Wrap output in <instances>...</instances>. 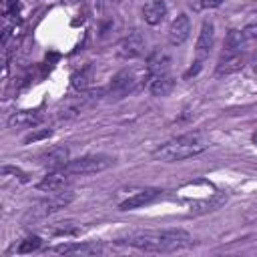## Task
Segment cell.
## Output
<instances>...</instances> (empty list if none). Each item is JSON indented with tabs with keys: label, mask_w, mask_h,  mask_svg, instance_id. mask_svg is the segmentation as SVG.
I'll use <instances>...</instances> for the list:
<instances>
[{
	"label": "cell",
	"mask_w": 257,
	"mask_h": 257,
	"mask_svg": "<svg viewBox=\"0 0 257 257\" xmlns=\"http://www.w3.org/2000/svg\"><path fill=\"white\" fill-rule=\"evenodd\" d=\"M207 147H209V141L201 133H185V135H179V137L159 145L155 149L153 157L159 161H165V163H177V161L197 157Z\"/></svg>",
	"instance_id": "1"
},
{
	"label": "cell",
	"mask_w": 257,
	"mask_h": 257,
	"mask_svg": "<svg viewBox=\"0 0 257 257\" xmlns=\"http://www.w3.org/2000/svg\"><path fill=\"white\" fill-rule=\"evenodd\" d=\"M213 44H215V24L211 18H205L203 24H201V32H199V38H197V44H195V66H191L187 72H185V78L189 76H195L203 62L209 58L211 50H213Z\"/></svg>",
	"instance_id": "2"
},
{
	"label": "cell",
	"mask_w": 257,
	"mask_h": 257,
	"mask_svg": "<svg viewBox=\"0 0 257 257\" xmlns=\"http://www.w3.org/2000/svg\"><path fill=\"white\" fill-rule=\"evenodd\" d=\"M114 165V159L108 155H84L80 159L68 161V165L64 167L66 173L74 175V177H84V175H94L100 171H106L108 167Z\"/></svg>",
	"instance_id": "3"
},
{
	"label": "cell",
	"mask_w": 257,
	"mask_h": 257,
	"mask_svg": "<svg viewBox=\"0 0 257 257\" xmlns=\"http://www.w3.org/2000/svg\"><path fill=\"white\" fill-rule=\"evenodd\" d=\"M120 245H128L141 251H153V253H163V239L161 231H131L122 237L116 239Z\"/></svg>",
	"instance_id": "4"
},
{
	"label": "cell",
	"mask_w": 257,
	"mask_h": 257,
	"mask_svg": "<svg viewBox=\"0 0 257 257\" xmlns=\"http://www.w3.org/2000/svg\"><path fill=\"white\" fill-rule=\"evenodd\" d=\"M72 199H74V193L68 191V189L54 191V193H50L46 199H42V201L36 203V207L32 209V217H46V215H52V213L64 209Z\"/></svg>",
	"instance_id": "5"
},
{
	"label": "cell",
	"mask_w": 257,
	"mask_h": 257,
	"mask_svg": "<svg viewBox=\"0 0 257 257\" xmlns=\"http://www.w3.org/2000/svg\"><path fill=\"white\" fill-rule=\"evenodd\" d=\"M135 86H137V78H135L133 70L124 68V70H120V72H116L112 76V80H110V84L106 88V96L110 100H120V98L128 96V92H133Z\"/></svg>",
	"instance_id": "6"
},
{
	"label": "cell",
	"mask_w": 257,
	"mask_h": 257,
	"mask_svg": "<svg viewBox=\"0 0 257 257\" xmlns=\"http://www.w3.org/2000/svg\"><path fill=\"white\" fill-rule=\"evenodd\" d=\"M145 52V36L141 32H131L126 34L118 44H116V56L124 58V60H133L139 58Z\"/></svg>",
	"instance_id": "7"
},
{
	"label": "cell",
	"mask_w": 257,
	"mask_h": 257,
	"mask_svg": "<svg viewBox=\"0 0 257 257\" xmlns=\"http://www.w3.org/2000/svg\"><path fill=\"white\" fill-rule=\"evenodd\" d=\"M68 157H70L68 147L58 145V147H50V149L42 151L38 155V163L42 167H46L48 171H56V169H64L68 165V161H70Z\"/></svg>",
	"instance_id": "8"
},
{
	"label": "cell",
	"mask_w": 257,
	"mask_h": 257,
	"mask_svg": "<svg viewBox=\"0 0 257 257\" xmlns=\"http://www.w3.org/2000/svg\"><path fill=\"white\" fill-rule=\"evenodd\" d=\"M161 239H163V253L187 249L193 245V237L185 229H163Z\"/></svg>",
	"instance_id": "9"
},
{
	"label": "cell",
	"mask_w": 257,
	"mask_h": 257,
	"mask_svg": "<svg viewBox=\"0 0 257 257\" xmlns=\"http://www.w3.org/2000/svg\"><path fill=\"white\" fill-rule=\"evenodd\" d=\"M189 34H191V20H189L187 14H179V16L171 22L169 32H167V38H169V42H171L173 46H181L183 42H187Z\"/></svg>",
	"instance_id": "10"
},
{
	"label": "cell",
	"mask_w": 257,
	"mask_h": 257,
	"mask_svg": "<svg viewBox=\"0 0 257 257\" xmlns=\"http://www.w3.org/2000/svg\"><path fill=\"white\" fill-rule=\"evenodd\" d=\"M159 195H161V191H159V189H153V187H149V189H141V191H137V193L128 195L124 201H120V203H118V209H120V211H131V209L145 207V205L153 203Z\"/></svg>",
	"instance_id": "11"
},
{
	"label": "cell",
	"mask_w": 257,
	"mask_h": 257,
	"mask_svg": "<svg viewBox=\"0 0 257 257\" xmlns=\"http://www.w3.org/2000/svg\"><path fill=\"white\" fill-rule=\"evenodd\" d=\"M163 72H171V54L163 48H157L147 58V76H155Z\"/></svg>",
	"instance_id": "12"
},
{
	"label": "cell",
	"mask_w": 257,
	"mask_h": 257,
	"mask_svg": "<svg viewBox=\"0 0 257 257\" xmlns=\"http://www.w3.org/2000/svg\"><path fill=\"white\" fill-rule=\"evenodd\" d=\"M68 177L70 173H66V169H56L50 171L48 175L42 177V181L36 185V189L44 191V193H54V191H62L68 185Z\"/></svg>",
	"instance_id": "13"
},
{
	"label": "cell",
	"mask_w": 257,
	"mask_h": 257,
	"mask_svg": "<svg viewBox=\"0 0 257 257\" xmlns=\"http://www.w3.org/2000/svg\"><path fill=\"white\" fill-rule=\"evenodd\" d=\"M243 68V58H241V52H233V50H223L221 58H219V64L215 68V74L217 76H223V74H231V72H237Z\"/></svg>",
	"instance_id": "14"
},
{
	"label": "cell",
	"mask_w": 257,
	"mask_h": 257,
	"mask_svg": "<svg viewBox=\"0 0 257 257\" xmlns=\"http://www.w3.org/2000/svg\"><path fill=\"white\" fill-rule=\"evenodd\" d=\"M147 86L151 90V94L155 96H169L173 86H175V80H173V74L171 72H163V74H155V76H147Z\"/></svg>",
	"instance_id": "15"
},
{
	"label": "cell",
	"mask_w": 257,
	"mask_h": 257,
	"mask_svg": "<svg viewBox=\"0 0 257 257\" xmlns=\"http://www.w3.org/2000/svg\"><path fill=\"white\" fill-rule=\"evenodd\" d=\"M52 251L60 255H96L102 251V247L86 241V243H62V245L52 247Z\"/></svg>",
	"instance_id": "16"
},
{
	"label": "cell",
	"mask_w": 257,
	"mask_h": 257,
	"mask_svg": "<svg viewBox=\"0 0 257 257\" xmlns=\"http://www.w3.org/2000/svg\"><path fill=\"white\" fill-rule=\"evenodd\" d=\"M167 16V4L163 0H149L145 6H143V18L147 24L151 26H157L165 20Z\"/></svg>",
	"instance_id": "17"
},
{
	"label": "cell",
	"mask_w": 257,
	"mask_h": 257,
	"mask_svg": "<svg viewBox=\"0 0 257 257\" xmlns=\"http://www.w3.org/2000/svg\"><path fill=\"white\" fill-rule=\"evenodd\" d=\"M92 100H94V94H92V92L82 94V96H76V98L68 100V102L58 110V116H60V118H72V116L80 114V112H82V110H84Z\"/></svg>",
	"instance_id": "18"
},
{
	"label": "cell",
	"mask_w": 257,
	"mask_h": 257,
	"mask_svg": "<svg viewBox=\"0 0 257 257\" xmlns=\"http://www.w3.org/2000/svg\"><path fill=\"white\" fill-rule=\"evenodd\" d=\"M38 122H42V114H38L36 110H18L8 118L10 128H32Z\"/></svg>",
	"instance_id": "19"
},
{
	"label": "cell",
	"mask_w": 257,
	"mask_h": 257,
	"mask_svg": "<svg viewBox=\"0 0 257 257\" xmlns=\"http://www.w3.org/2000/svg\"><path fill=\"white\" fill-rule=\"evenodd\" d=\"M227 201V195L225 193H215L211 195V199H203V201H197L191 205V213L193 215H203V213H211V211H217L221 205H225Z\"/></svg>",
	"instance_id": "20"
},
{
	"label": "cell",
	"mask_w": 257,
	"mask_h": 257,
	"mask_svg": "<svg viewBox=\"0 0 257 257\" xmlns=\"http://www.w3.org/2000/svg\"><path fill=\"white\" fill-rule=\"evenodd\" d=\"M225 46L227 50H233V52H243L249 44L243 36V30H237V28H231L227 32V38H225Z\"/></svg>",
	"instance_id": "21"
},
{
	"label": "cell",
	"mask_w": 257,
	"mask_h": 257,
	"mask_svg": "<svg viewBox=\"0 0 257 257\" xmlns=\"http://www.w3.org/2000/svg\"><path fill=\"white\" fill-rule=\"evenodd\" d=\"M92 74H94V70H92V66L88 64V66H84V68H80V70H76L74 74H72V86L76 88V90H80V92H84L88 86H90V80H92Z\"/></svg>",
	"instance_id": "22"
},
{
	"label": "cell",
	"mask_w": 257,
	"mask_h": 257,
	"mask_svg": "<svg viewBox=\"0 0 257 257\" xmlns=\"http://www.w3.org/2000/svg\"><path fill=\"white\" fill-rule=\"evenodd\" d=\"M42 245V239L38 237V235H30V237H26L20 245H18V253H32V251H36L38 247Z\"/></svg>",
	"instance_id": "23"
},
{
	"label": "cell",
	"mask_w": 257,
	"mask_h": 257,
	"mask_svg": "<svg viewBox=\"0 0 257 257\" xmlns=\"http://www.w3.org/2000/svg\"><path fill=\"white\" fill-rule=\"evenodd\" d=\"M243 36H245L247 44H257V22H249L243 28Z\"/></svg>",
	"instance_id": "24"
},
{
	"label": "cell",
	"mask_w": 257,
	"mask_h": 257,
	"mask_svg": "<svg viewBox=\"0 0 257 257\" xmlns=\"http://www.w3.org/2000/svg\"><path fill=\"white\" fill-rule=\"evenodd\" d=\"M50 135H52V131H50V128H44V131H38V133H32V135H28V137L24 139V143H34V141L46 139V137H50Z\"/></svg>",
	"instance_id": "25"
},
{
	"label": "cell",
	"mask_w": 257,
	"mask_h": 257,
	"mask_svg": "<svg viewBox=\"0 0 257 257\" xmlns=\"http://www.w3.org/2000/svg\"><path fill=\"white\" fill-rule=\"evenodd\" d=\"M225 0H201V8H219Z\"/></svg>",
	"instance_id": "26"
},
{
	"label": "cell",
	"mask_w": 257,
	"mask_h": 257,
	"mask_svg": "<svg viewBox=\"0 0 257 257\" xmlns=\"http://www.w3.org/2000/svg\"><path fill=\"white\" fill-rule=\"evenodd\" d=\"M253 70H255V74H257V58H255V62H253Z\"/></svg>",
	"instance_id": "27"
}]
</instances>
